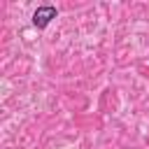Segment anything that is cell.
<instances>
[{
    "label": "cell",
    "mask_w": 149,
    "mask_h": 149,
    "mask_svg": "<svg viewBox=\"0 0 149 149\" xmlns=\"http://www.w3.org/2000/svg\"><path fill=\"white\" fill-rule=\"evenodd\" d=\"M56 14H58V9L54 5H42V7H37L33 12V26L37 30H44L51 23V19H56Z\"/></svg>",
    "instance_id": "6da1fadb"
}]
</instances>
